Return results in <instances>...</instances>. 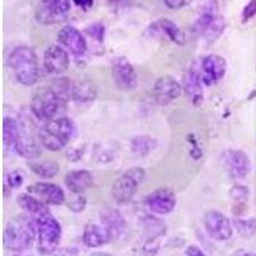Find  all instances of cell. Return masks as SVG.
Wrapping results in <instances>:
<instances>
[{"label": "cell", "instance_id": "cell-1", "mask_svg": "<svg viewBox=\"0 0 256 256\" xmlns=\"http://www.w3.org/2000/svg\"><path fill=\"white\" fill-rule=\"evenodd\" d=\"M38 238L35 219L28 214H18L9 219L3 234L4 248L16 254L30 250Z\"/></svg>", "mask_w": 256, "mask_h": 256}, {"label": "cell", "instance_id": "cell-2", "mask_svg": "<svg viewBox=\"0 0 256 256\" xmlns=\"http://www.w3.org/2000/svg\"><path fill=\"white\" fill-rule=\"evenodd\" d=\"M8 67L18 84L34 86L38 81L40 66L38 54L27 45H20L9 52Z\"/></svg>", "mask_w": 256, "mask_h": 256}, {"label": "cell", "instance_id": "cell-3", "mask_svg": "<svg viewBox=\"0 0 256 256\" xmlns=\"http://www.w3.org/2000/svg\"><path fill=\"white\" fill-rule=\"evenodd\" d=\"M76 132V124L70 118L62 116L45 122L38 130V141L49 152H59L70 141Z\"/></svg>", "mask_w": 256, "mask_h": 256}, {"label": "cell", "instance_id": "cell-4", "mask_svg": "<svg viewBox=\"0 0 256 256\" xmlns=\"http://www.w3.org/2000/svg\"><path fill=\"white\" fill-rule=\"evenodd\" d=\"M66 105L67 99L52 86L35 92L30 102V110L36 120L45 123L62 116V112L66 110Z\"/></svg>", "mask_w": 256, "mask_h": 256}, {"label": "cell", "instance_id": "cell-5", "mask_svg": "<svg viewBox=\"0 0 256 256\" xmlns=\"http://www.w3.org/2000/svg\"><path fill=\"white\" fill-rule=\"evenodd\" d=\"M38 230V250L41 255L52 256L59 248L62 241V226L50 212L35 218Z\"/></svg>", "mask_w": 256, "mask_h": 256}, {"label": "cell", "instance_id": "cell-6", "mask_svg": "<svg viewBox=\"0 0 256 256\" xmlns=\"http://www.w3.org/2000/svg\"><path fill=\"white\" fill-rule=\"evenodd\" d=\"M145 180V170L134 166L116 180L112 186V196L118 204H127L136 195L138 186Z\"/></svg>", "mask_w": 256, "mask_h": 256}, {"label": "cell", "instance_id": "cell-7", "mask_svg": "<svg viewBox=\"0 0 256 256\" xmlns=\"http://www.w3.org/2000/svg\"><path fill=\"white\" fill-rule=\"evenodd\" d=\"M70 0H41L36 9V20L40 24H56L67 20Z\"/></svg>", "mask_w": 256, "mask_h": 256}, {"label": "cell", "instance_id": "cell-8", "mask_svg": "<svg viewBox=\"0 0 256 256\" xmlns=\"http://www.w3.org/2000/svg\"><path fill=\"white\" fill-rule=\"evenodd\" d=\"M204 227L208 236L214 241L226 242L233 236L232 222L218 210H209L205 214Z\"/></svg>", "mask_w": 256, "mask_h": 256}, {"label": "cell", "instance_id": "cell-9", "mask_svg": "<svg viewBox=\"0 0 256 256\" xmlns=\"http://www.w3.org/2000/svg\"><path fill=\"white\" fill-rule=\"evenodd\" d=\"M20 127V137L16 146V152L26 159L35 160L40 155V146H38V131H34V122L30 120H24L18 123ZM40 142V141H38Z\"/></svg>", "mask_w": 256, "mask_h": 256}, {"label": "cell", "instance_id": "cell-10", "mask_svg": "<svg viewBox=\"0 0 256 256\" xmlns=\"http://www.w3.org/2000/svg\"><path fill=\"white\" fill-rule=\"evenodd\" d=\"M220 164L232 180H242L251 172V162L241 150H226L220 156Z\"/></svg>", "mask_w": 256, "mask_h": 256}, {"label": "cell", "instance_id": "cell-11", "mask_svg": "<svg viewBox=\"0 0 256 256\" xmlns=\"http://www.w3.org/2000/svg\"><path fill=\"white\" fill-rule=\"evenodd\" d=\"M144 246L142 251L146 256H155L160 246V238L166 236V226L163 220L154 216L144 219Z\"/></svg>", "mask_w": 256, "mask_h": 256}, {"label": "cell", "instance_id": "cell-12", "mask_svg": "<svg viewBox=\"0 0 256 256\" xmlns=\"http://www.w3.org/2000/svg\"><path fill=\"white\" fill-rule=\"evenodd\" d=\"M112 77L116 86L122 91H132L137 88V73L134 67L123 56L112 63Z\"/></svg>", "mask_w": 256, "mask_h": 256}, {"label": "cell", "instance_id": "cell-13", "mask_svg": "<svg viewBox=\"0 0 256 256\" xmlns=\"http://www.w3.org/2000/svg\"><path fill=\"white\" fill-rule=\"evenodd\" d=\"M148 209L156 216H166L174 210L177 205L176 194L169 188H158L148 194L145 200Z\"/></svg>", "mask_w": 256, "mask_h": 256}, {"label": "cell", "instance_id": "cell-14", "mask_svg": "<svg viewBox=\"0 0 256 256\" xmlns=\"http://www.w3.org/2000/svg\"><path fill=\"white\" fill-rule=\"evenodd\" d=\"M227 72V62L220 56L210 54L201 62V81L204 86H212L220 81Z\"/></svg>", "mask_w": 256, "mask_h": 256}, {"label": "cell", "instance_id": "cell-15", "mask_svg": "<svg viewBox=\"0 0 256 256\" xmlns=\"http://www.w3.org/2000/svg\"><path fill=\"white\" fill-rule=\"evenodd\" d=\"M42 64L49 74H63L70 67V52L60 45H50L44 52Z\"/></svg>", "mask_w": 256, "mask_h": 256}, {"label": "cell", "instance_id": "cell-16", "mask_svg": "<svg viewBox=\"0 0 256 256\" xmlns=\"http://www.w3.org/2000/svg\"><path fill=\"white\" fill-rule=\"evenodd\" d=\"M27 192L35 196L38 200H40L45 205H54L58 206L66 202V194L56 184H49V182H38V184L28 186Z\"/></svg>", "mask_w": 256, "mask_h": 256}, {"label": "cell", "instance_id": "cell-17", "mask_svg": "<svg viewBox=\"0 0 256 256\" xmlns=\"http://www.w3.org/2000/svg\"><path fill=\"white\" fill-rule=\"evenodd\" d=\"M58 42L72 56H81L88 50L86 38L76 27L64 26L63 28L59 30Z\"/></svg>", "mask_w": 256, "mask_h": 256}, {"label": "cell", "instance_id": "cell-18", "mask_svg": "<svg viewBox=\"0 0 256 256\" xmlns=\"http://www.w3.org/2000/svg\"><path fill=\"white\" fill-rule=\"evenodd\" d=\"M152 92H154L155 102L162 106H166L180 98L182 86L172 76H163L155 82Z\"/></svg>", "mask_w": 256, "mask_h": 256}, {"label": "cell", "instance_id": "cell-19", "mask_svg": "<svg viewBox=\"0 0 256 256\" xmlns=\"http://www.w3.org/2000/svg\"><path fill=\"white\" fill-rule=\"evenodd\" d=\"M224 28V22L212 9H206L194 24V32L208 38H218Z\"/></svg>", "mask_w": 256, "mask_h": 256}, {"label": "cell", "instance_id": "cell-20", "mask_svg": "<svg viewBox=\"0 0 256 256\" xmlns=\"http://www.w3.org/2000/svg\"><path fill=\"white\" fill-rule=\"evenodd\" d=\"M148 32L152 34V38L173 41L178 45H182L186 42L184 32L173 20H168V18H162V20H158L156 22L150 24Z\"/></svg>", "mask_w": 256, "mask_h": 256}, {"label": "cell", "instance_id": "cell-21", "mask_svg": "<svg viewBox=\"0 0 256 256\" xmlns=\"http://www.w3.org/2000/svg\"><path fill=\"white\" fill-rule=\"evenodd\" d=\"M102 226L108 233L110 241H116L123 236L127 230V223L120 210L114 208H105L100 212Z\"/></svg>", "mask_w": 256, "mask_h": 256}, {"label": "cell", "instance_id": "cell-22", "mask_svg": "<svg viewBox=\"0 0 256 256\" xmlns=\"http://www.w3.org/2000/svg\"><path fill=\"white\" fill-rule=\"evenodd\" d=\"M202 81H201V74L198 70H188L184 77L182 88L186 92L187 98L194 105H200L204 100V91H202Z\"/></svg>", "mask_w": 256, "mask_h": 256}, {"label": "cell", "instance_id": "cell-23", "mask_svg": "<svg viewBox=\"0 0 256 256\" xmlns=\"http://www.w3.org/2000/svg\"><path fill=\"white\" fill-rule=\"evenodd\" d=\"M82 242L88 248H99L110 242V240H109L108 233L102 226L90 222L84 228Z\"/></svg>", "mask_w": 256, "mask_h": 256}, {"label": "cell", "instance_id": "cell-24", "mask_svg": "<svg viewBox=\"0 0 256 256\" xmlns=\"http://www.w3.org/2000/svg\"><path fill=\"white\" fill-rule=\"evenodd\" d=\"M64 182L72 194H82L94 184V176L86 169L72 170L66 176Z\"/></svg>", "mask_w": 256, "mask_h": 256}, {"label": "cell", "instance_id": "cell-25", "mask_svg": "<svg viewBox=\"0 0 256 256\" xmlns=\"http://www.w3.org/2000/svg\"><path fill=\"white\" fill-rule=\"evenodd\" d=\"M17 202L26 212V214H28L34 219L38 218L41 214H44V212H49L48 205L42 204L40 200H38L35 196H32L28 192L27 194H20L17 198Z\"/></svg>", "mask_w": 256, "mask_h": 256}, {"label": "cell", "instance_id": "cell-26", "mask_svg": "<svg viewBox=\"0 0 256 256\" xmlns=\"http://www.w3.org/2000/svg\"><path fill=\"white\" fill-rule=\"evenodd\" d=\"M20 137V127L18 122L10 116H6L3 120V142L6 150L16 152V146Z\"/></svg>", "mask_w": 256, "mask_h": 256}, {"label": "cell", "instance_id": "cell-27", "mask_svg": "<svg viewBox=\"0 0 256 256\" xmlns=\"http://www.w3.org/2000/svg\"><path fill=\"white\" fill-rule=\"evenodd\" d=\"M28 166L32 172L41 178H52L59 172V164L52 160H32L28 163Z\"/></svg>", "mask_w": 256, "mask_h": 256}, {"label": "cell", "instance_id": "cell-28", "mask_svg": "<svg viewBox=\"0 0 256 256\" xmlns=\"http://www.w3.org/2000/svg\"><path fill=\"white\" fill-rule=\"evenodd\" d=\"M96 88L94 84L88 81L72 82V99L77 102H90L95 99Z\"/></svg>", "mask_w": 256, "mask_h": 256}, {"label": "cell", "instance_id": "cell-29", "mask_svg": "<svg viewBox=\"0 0 256 256\" xmlns=\"http://www.w3.org/2000/svg\"><path fill=\"white\" fill-rule=\"evenodd\" d=\"M132 152L138 155H148L156 148V141L148 136H136L131 141Z\"/></svg>", "mask_w": 256, "mask_h": 256}, {"label": "cell", "instance_id": "cell-30", "mask_svg": "<svg viewBox=\"0 0 256 256\" xmlns=\"http://www.w3.org/2000/svg\"><path fill=\"white\" fill-rule=\"evenodd\" d=\"M233 227L236 228L237 233L244 238H250L256 233V219L248 218H234L233 220Z\"/></svg>", "mask_w": 256, "mask_h": 256}, {"label": "cell", "instance_id": "cell-31", "mask_svg": "<svg viewBox=\"0 0 256 256\" xmlns=\"http://www.w3.org/2000/svg\"><path fill=\"white\" fill-rule=\"evenodd\" d=\"M248 195H250V192H248V187L241 186V184H236V186H233L232 190H230V198H232V201L236 205L244 204V202L248 200Z\"/></svg>", "mask_w": 256, "mask_h": 256}, {"label": "cell", "instance_id": "cell-32", "mask_svg": "<svg viewBox=\"0 0 256 256\" xmlns=\"http://www.w3.org/2000/svg\"><path fill=\"white\" fill-rule=\"evenodd\" d=\"M24 182V173L22 170H13L8 174L6 180V187L9 188H20Z\"/></svg>", "mask_w": 256, "mask_h": 256}, {"label": "cell", "instance_id": "cell-33", "mask_svg": "<svg viewBox=\"0 0 256 256\" xmlns=\"http://www.w3.org/2000/svg\"><path fill=\"white\" fill-rule=\"evenodd\" d=\"M86 204H88V201H86L84 196H82V194H74V196L70 198V200L67 201L68 209L73 212H84V208H86Z\"/></svg>", "mask_w": 256, "mask_h": 256}, {"label": "cell", "instance_id": "cell-34", "mask_svg": "<svg viewBox=\"0 0 256 256\" xmlns=\"http://www.w3.org/2000/svg\"><path fill=\"white\" fill-rule=\"evenodd\" d=\"M86 32H88V35L91 36V38H96L98 41H102L104 40V35H105V28L102 24H91V26L88 27V30H86Z\"/></svg>", "mask_w": 256, "mask_h": 256}, {"label": "cell", "instance_id": "cell-35", "mask_svg": "<svg viewBox=\"0 0 256 256\" xmlns=\"http://www.w3.org/2000/svg\"><path fill=\"white\" fill-rule=\"evenodd\" d=\"M256 16V0H251L248 6H244V12H242V20L244 22H248V20H251L252 17Z\"/></svg>", "mask_w": 256, "mask_h": 256}, {"label": "cell", "instance_id": "cell-36", "mask_svg": "<svg viewBox=\"0 0 256 256\" xmlns=\"http://www.w3.org/2000/svg\"><path fill=\"white\" fill-rule=\"evenodd\" d=\"M184 254H186V256H208L206 254L201 250L198 246H196V244H190V246H187Z\"/></svg>", "mask_w": 256, "mask_h": 256}, {"label": "cell", "instance_id": "cell-37", "mask_svg": "<svg viewBox=\"0 0 256 256\" xmlns=\"http://www.w3.org/2000/svg\"><path fill=\"white\" fill-rule=\"evenodd\" d=\"M52 256H78V251L73 248H58Z\"/></svg>", "mask_w": 256, "mask_h": 256}, {"label": "cell", "instance_id": "cell-38", "mask_svg": "<svg viewBox=\"0 0 256 256\" xmlns=\"http://www.w3.org/2000/svg\"><path fill=\"white\" fill-rule=\"evenodd\" d=\"M166 6L169 9H180L188 3V0H164Z\"/></svg>", "mask_w": 256, "mask_h": 256}, {"label": "cell", "instance_id": "cell-39", "mask_svg": "<svg viewBox=\"0 0 256 256\" xmlns=\"http://www.w3.org/2000/svg\"><path fill=\"white\" fill-rule=\"evenodd\" d=\"M95 0H73V3L82 9H88L94 6Z\"/></svg>", "mask_w": 256, "mask_h": 256}, {"label": "cell", "instance_id": "cell-40", "mask_svg": "<svg viewBox=\"0 0 256 256\" xmlns=\"http://www.w3.org/2000/svg\"><path fill=\"white\" fill-rule=\"evenodd\" d=\"M232 256H256V252H251V251L240 248V250L234 251V252L232 254Z\"/></svg>", "mask_w": 256, "mask_h": 256}, {"label": "cell", "instance_id": "cell-41", "mask_svg": "<svg viewBox=\"0 0 256 256\" xmlns=\"http://www.w3.org/2000/svg\"><path fill=\"white\" fill-rule=\"evenodd\" d=\"M90 256H113L110 254H106V252H92Z\"/></svg>", "mask_w": 256, "mask_h": 256}, {"label": "cell", "instance_id": "cell-42", "mask_svg": "<svg viewBox=\"0 0 256 256\" xmlns=\"http://www.w3.org/2000/svg\"><path fill=\"white\" fill-rule=\"evenodd\" d=\"M13 256H24V255H22V254H16V255H13Z\"/></svg>", "mask_w": 256, "mask_h": 256}]
</instances>
